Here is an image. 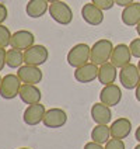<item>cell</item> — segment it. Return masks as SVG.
Segmentation results:
<instances>
[{
    "label": "cell",
    "instance_id": "836d02e7",
    "mask_svg": "<svg viewBox=\"0 0 140 149\" xmlns=\"http://www.w3.org/2000/svg\"><path fill=\"white\" fill-rule=\"evenodd\" d=\"M48 3H55V1H59V0H46Z\"/></svg>",
    "mask_w": 140,
    "mask_h": 149
},
{
    "label": "cell",
    "instance_id": "30bf717a",
    "mask_svg": "<svg viewBox=\"0 0 140 149\" xmlns=\"http://www.w3.org/2000/svg\"><path fill=\"white\" fill-rule=\"evenodd\" d=\"M42 123L46 128H62L67 123V114L62 108H50L46 110Z\"/></svg>",
    "mask_w": 140,
    "mask_h": 149
},
{
    "label": "cell",
    "instance_id": "7a4b0ae2",
    "mask_svg": "<svg viewBox=\"0 0 140 149\" xmlns=\"http://www.w3.org/2000/svg\"><path fill=\"white\" fill-rule=\"evenodd\" d=\"M90 58H91V47H88L84 42H80V44L74 45L73 48L67 52V63L72 68H74V69L88 63Z\"/></svg>",
    "mask_w": 140,
    "mask_h": 149
},
{
    "label": "cell",
    "instance_id": "6da1fadb",
    "mask_svg": "<svg viewBox=\"0 0 140 149\" xmlns=\"http://www.w3.org/2000/svg\"><path fill=\"white\" fill-rule=\"evenodd\" d=\"M112 51H114V44L107 40V38H102L98 40L92 47H91V58L90 62L95 63V65H104L111 61V55H112Z\"/></svg>",
    "mask_w": 140,
    "mask_h": 149
},
{
    "label": "cell",
    "instance_id": "ac0fdd59",
    "mask_svg": "<svg viewBox=\"0 0 140 149\" xmlns=\"http://www.w3.org/2000/svg\"><path fill=\"white\" fill-rule=\"evenodd\" d=\"M121 18L125 25L136 27L140 23V3H132V4L123 7Z\"/></svg>",
    "mask_w": 140,
    "mask_h": 149
},
{
    "label": "cell",
    "instance_id": "d6986e66",
    "mask_svg": "<svg viewBox=\"0 0 140 149\" xmlns=\"http://www.w3.org/2000/svg\"><path fill=\"white\" fill-rule=\"evenodd\" d=\"M118 68L112 63V62H107L104 65L99 66L98 70V82L102 86H107V84H112L115 83L116 76H118Z\"/></svg>",
    "mask_w": 140,
    "mask_h": 149
},
{
    "label": "cell",
    "instance_id": "7c38bea8",
    "mask_svg": "<svg viewBox=\"0 0 140 149\" xmlns=\"http://www.w3.org/2000/svg\"><path fill=\"white\" fill-rule=\"evenodd\" d=\"M132 61V52H130V48L129 45L126 44H118L116 47H114V51H112V55H111V61L116 68H123L126 65H129Z\"/></svg>",
    "mask_w": 140,
    "mask_h": 149
},
{
    "label": "cell",
    "instance_id": "8992f818",
    "mask_svg": "<svg viewBox=\"0 0 140 149\" xmlns=\"http://www.w3.org/2000/svg\"><path fill=\"white\" fill-rule=\"evenodd\" d=\"M49 58V52L45 45H32L31 48L24 51V62L27 65L41 66Z\"/></svg>",
    "mask_w": 140,
    "mask_h": 149
},
{
    "label": "cell",
    "instance_id": "4fadbf2b",
    "mask_svg": "<svg viewBox=\"0 0 140 149\" xmlns=\"http://www.w3.org/2000/svg\"><path fill=\"white\" fill-rule=\"evenodd\" d=\"M98 70H99L98 65H95L92 62H88V63L77 68L74 70V79L79 83H91L94 82L95 79H98Z\"/></svg>",
    "mask_w": 140,
    "mask_h": 149
},
{
    "label": "cell",
    "instance_id": "4316f807",
    "mask_svg": "<svg viewBox=\"0 0 140 149\" xmlns=\"http://www.w3.org/2000/svg\"><path fill=\"white\" fill-rule=\"evenodd\" d=\"M8 17V10L6 7V4L0 3V24H3Z\"/></svg>",
    "mask_w": 140,
    "mask_h": 149
},
{
    "label": "cell",
    "instance_id": "52a82bcc",
    "mask_svg": "<svg viewBox=\"0 0 140 149\" xmlns=\"http://www.w3.org/2000/svg\"><path fill=\"white\" fill-rule=\"evenodd\" d=\"M121 100H122V90L115 83L104 86L101 93H99V101L104 103L108 107L118 106L121 103Z\"/></svg>",
    "mask_w": 140,
    "mask_h": 149
},
{
    "label": "cell",
    "instance_id": "9c48e42d",
    "mask_svg": "<svg viewBox=\"0 0 140 149\" xmlns=\"http://www.w3.org/2000/svg\"><path fill=\"white\" fill-rule=\"evenodd\" d=\"M45 106L41 103H37V104H31L24 110V114H23V120L27 125L30 127H35L39 123L43 121V117H45Z\"/></svg>",
    "mask_w": 140,
    "mask_h": 149
},
{
    "label": "cell",
    "instance_id": "277c9868",
    "mask_svg": "<svg viewBox=\"0 0 140 149\" xmlns=\"http://www.w3.org/2000/svg\"><path fill=\"white\" fill-rule=\"evenodd\" d=\"M23 86V82L20 80L18 74L8 73L3 77L1 86H0V96L4 100H13L20 94V89Z\"/></svg>",
    "mask_w": 140,
    "mask_h": 149
},
{
    "label": "cell",
    "instance_id": "cb8c5ba5",
    "mask_svg": "<svg viewBox=\"0 0 140 149\" xmlns=\"http://www.w3.org/2000/svg\"><path fill=\"white\" fill-rule=\"evenodd\" d=\"M91 3H94L98 8H101L102 11H107L115 6V0H91Z\"/></svg>",
    "mask_w": 140,
    "mask_h": 149
},
{
    "label": "cell",
    "instance_id": "e0dca14e",
    "mask_svg": "<svg viewBox=\"0 0 140 149\" xmlns=\"http://www.w3.org/2000/svg\"><path fill=\"white\" fill-rule=\"evenodd\" d=\"M18 96H20V99H21L23 103H25L27 106H31V104L41 103L42 93L37 87V84H25V83H23Z\"/></svg>",
    "mask_w": 140,
    "mask_h": 149
},
{
    "label": "cell",
    "instance_id": "e575fe53",
    "mask_svg": "<svg viewBox=\"0 0 140 149\" xmlns=\"http://www.w3.org/2000/svg\"><path fill=\"white\" fill-rule=\"evenodd\" d=\"M134 149H140V142H139V145H137V146H134Z\"/></svg>",
    "mask_w": 140,
    "mask_h": 149
},
{
    "label": "cell",
    "instance_id": "ba28073f",
    "mask_svg": "<svg viewBox=\"0 0 140 149\" xmlns=\"http://www.w3.org/2000/svg\"><path fill=\"white\" fill-rule=\"evenodd\" d=\"M35 45V37L31 31L28 30H18L11 35V44L10 47L14 49L25 51Z\"/></svg>",
    "mask_w": 140,
    "mask_h": 149
},
{
    "label": "cell",
    "instance_id": "d590c367",
    "mask_svg": "<svg viewBox=\"0 0 140 149\" xmlns=\"http://www.w3.org/2000/svg\"><path fill=\"white\" fill-rule=\"evenodd\" d=\"M137 68H139V72H140V61H139V63H137Z\"/></svg>",
    "mask_w": 140,
    "mask_h": 149
},
{
    "label": "cell",
    "instance_id": "74e56055",
    "mask_svg": "<svg viewBox=\"0 0 140 149\" xmlns=\"http://www.w3.org/2000/svg\"><path fill=\"white\" fill-rule=\"evenodd\" d=\"M18 149H30V148H18Z\"/></svg>",
    "mask_w": 140,
    "mask_h": 149
},
{
    "label": "cell",
    "instance_id": "4dcf8cb0",
    "mask_svg": "<svg viewBox=\"0 0 140 149\" xmlns=\"http://www.w3.org/2000/svg\"><path fill=\"white\" fill-rule=\"evenodd\" d=\"M134 90H136V93H134V94H136V100L140 103V83L137 84V87H136Z\"/></svg>",
    "mask_w": 140,
    "mask_h": 149
},
{
    "label": "cell",
    "instance_id": "3957f363",
    "mask_svg": "<svg viewBox=\"0 0 140 149\" xmlns=\"http://www.w3.org/2000/svg\"><path fill=\"white\" fill-rule=\"evenodd\" d=\"M48 11H49V16L52 17V20L56 21L60 25H69L73 21V11H72V8H70V6L67 3L62 1V0L50 3Z\"/></svg>",
    "mask_w": 140,
    "mask_h": 149
},
{
    "label": "cell",
    "instance_id": "44dd1931",
    "mask_svg": "<svg viewBox=\"0 0 140 149\" xmlns=\"http://www.w3.org/2000/svg\"><path fill=\"white\" fill-rule=\"evenodd\" d=\"M111 138V130L108 125L97 124L91 131V139L97 143H107Z\"/></svg>",
    "mask_w": 140,
    "mask_h": 149
},
{
    "label": "cell",
    "instance_id": "8fae6325",
    "mask_svg": "<svg viewBox=\"0 0 140 149\" xmlns=\"http://www.w3.org/2000/svg\"><path fill=\"white\" fill-rule=\"evenodd\" d=\"M17 74H18L20 80L25 84H38L43 76L39 66H32V65H27V63L18 68Z\"/></svg>",
    "mask_w": 140,
    "mask_h": 149
},
{
    "label": "cell",
    "instance_id": "2e32d148",
    "mask_svg": "<svg viewBox=\"0 0 140 149\" xmlns=\"http://www.w3.org/2000/svg\"><path fill=\"white\" fill-rule=\"evenodd\" d=\"M91 118L94 120L95 124H104L108 125L112 121V111L111 108L105 106L104 103H95L91 107Z\"/></svg>",
    "mask_w": 140,
    "mask_h": 149
},
{
    "label": "cell",
    "instance_id": "d4e9b609",
    "mask_svg": "<svg viewBox=\"0 0 140 149\" xmlns=\"http://www.w3.org/2000/svg\"><path fill=\"white\" fill-rule=\"evenodd\" d=\"M105 149H126L125 146L123 139H116V138H112L105 143Z\"/></svg>",
    "mask_w": 140,
    "mask_h": 149
},
{
    "label": "cell",
    "instance_id": "9a60e30c",
    "mask_svg": "<svg viewBox=\"0 0 140 149\" xmlns=\"http://www.w3.org/2000/svg\"><path fill=\"white\" fill-rule=\"evenodd\" d=\"M111 138H116V139H125L130 135V131H132V123L129 118H118L115 120L111 127Z\"/></svg>",
    "mask_w": 140,
    "mask_h": 149
},
{
    "label": "cell",
    "instance_id": "484cf974",
    "mask_svg": "<svg viewBox=\"0 0 140 149\" xmlns=\"http://www.w3.org/2000/svg\"><path fill=\"white\" fill-rule=\"evenodd\" d=\"M129 48H130V52H132V56L140 59V37L132 40V42L129 44Z\"/></svg>",
    "mask_w": 140,
    "mask_h": 149
},
{
    "label": "cell",
    "instance_id": "ffe728a7",
    "mask_svg": "<svg viewBox=\"0 0 140 149\" xmlns=\"http://www.w3.org/2000/svg\"><path fill=\"white\" fill-rule=\"evenodd\" d=\"M49 10V3L46 0H30L27 3L25 13L31 18H39Z\"/></svg>",
    "mask_w": 140,
    "mask_h": 149
},
{
    "label": "cell",
    "instance_id": "5bb4252c",
    "mask_svg": "<svg viewBox=\"0 0 140 149\" xmlns=\"http://www.w3.org/2000/svg\"><path fill=\"white\" fill-rule=\"evenodd\" d=\"M81 17L87 24L97 27L104 21V11L97 7L94 3H87L81 8Z\"/></svg>",
    "mask_w": 140,
    "mask_h": 149
},
{
    "label": "cell",
    "instance_id": "603a6c76",
    "mask_svg": "<svg viewBox=\"0 0 140 149\" xmlns=\"http://www.w3.org/2000/svg\"><path fill=\"white\" fill-rule=\"evenodd\" d=\"M11 35L13 34L10 33V30L6 25L0 24V47L7 48L8 45L11 44Z\"/></svg>",
    "mask_w": 140,
    "mask_h": 149
},
{
    "label": "cell",
    "instance_id": "d6a6232c",
    "mask_svg": "<svg viewBox=\"0 0 140 149\" xmlns=\"http://www.w3.org/2000/svg\"><path fill=\"white\" fill-rule=\"evenodd\" d=\"M136 31H137V34H139V37H140V23L136 25Z\"/></svg>",
    "mask_w": 140,
    "mask_h": 149
},
{
    "label": "cell",
    "instance_id": "7402d4cb",
    "mask_svg": "<svg viewBox=\"0 0 140 149\" xmlns=\"http://www.w3.org/2000/svg\"><path fill=\"white\" fill-rule=\"evenodd\" d=\"M24 62V51H20V49H11L7 51L6 54V65L11 69H18V68L23 66Z\"/></svg>",
    "mask_w": 140,
    "mask_h": 149
},
{
    "label": "cell",
    "instance_id": "83f0119b",
    "mask_svg": "<svg viewBox=\"0 0 140 149\" xmlns=\"http://www.w3.org/2000/svg\"><path fill=\"white\" fill-rule=\"evenodd\" d=\"M6 54H7L6 48L0 47V72L4 69V66H6Z\"/></svg>",
    "mask_w": 140,
    "mask_h": 149
},
{
    "label": "cell",
    "instance_id": "8d00e7d4",
    "mask_svg": "<svg viewBox=\"0 0 140 149\" xmlns=\"http://www.w3.org/2000/svg\"><path fill=\"white\" fill-rule=\"evenodd\" d=\"M1 80H3V77H1V76H0V86H1Z\"/></svg>",
    "mask_w": 140,
    "mask_h": 149
},
{
    "label": "cell",
    "instance_id": "f1b7e54d",
    "mask_svg": "<svg viewBox=\"0 0 140 149\" xmlns=\"http://www.w3.org/2000/svg\"><path fill=\"white\" fill-rule=\"evenodd\" d=\"M84 149H105V148H102L101 143H97V142L91 141V142H88V143L84 145Z\"/></svg>",
    "mask_w": 140,
    "mask_h": 149
},
{
    "label": "cell",
    "instance_id": "5b68a950",
    "mask_svg": "<svg viewBox=\"0 0 140 149\" xmlns=\"http://www.w3.org/2000/svg\"><path fill=\"white\" fill-rule=\"evenodd\" d=\"M119 82L128 90H133L137 87V84L140 83V72L137 65L129 63L126 66L121 68L119 72Z\"/></svg>",
    "mask_w": 140,
    "mask_h": 149
},
{
    "label": "cell",
    "instance_id": "1f68e13d",
    "mask_svg": "<svg viewBox=\"0 0 140 149\" xmlns=\"http://www.w3.org/2000/svg\"><path fill=\"white\" fill-rule=\"evenodd\" d=\"M134 138H136L137 142H140V125L137 127V130H136V132H134Z\"/></svg>",
    "mask_w": 140,
    "mask_h": 149
},
{
    "label": "cell",
    "instance_id": "f546056e",
    "mask_svg": "<svg viewBox=\"0 0 140 149\" xmlns=\"http://www.w3.org/2000/svg\"><path fill=\"white\" fill-rule=\"evenodd\" d=\"M132 3H134V0H115V4L121 6V7H126V6H129Z\"/></svg>",
    "mask_w": 140,
    "mask_h": 149
}]
</instances>
